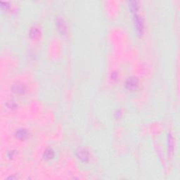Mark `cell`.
<instances>
[{
	"mask_svg": "<svg viewBox=\"0 0 180 180\" xmlns=\"http://www.w3.org/2000/svg\"><path fill=\"white\" fill-rule=\"evenodd\" d=\"M173 151V142H172V137L171 134H168V151L169 153H172Z\"/></svg>",
	"mask_w": 180,
	"mask_h": 180,
	"instance_id": "cell-9",
	"label": "cell"
},
{
	"mask_svg": "<svg viewBox=\"0 0 180 180\" xmlns=\"http://www.w3.org/2000/svg\"><path fill=\"white\" fill-rule=\"evenodd\" d=\"M56 25H57L58 29L60 31L61 34L63 35H66L67 32V25H66V22H65L63 18H61V17H58L56 18Z\"/></svg>",
	"mask_w": 180,
	"mask_h": 180,
	"instance_id": "cell-4",
	"label": "cell"
},
{
	"mask_svg": "<svg viewBox=\"0 0 180 180\" xmlns=\"http://www.w3.org/2000/svg\"><path fill=\"white\" fill-rule=\"evenodd\" d=\"M54 156V152L52 148H47L44 153V158L45 160H51Z\"/></svg>",
	"mask_w": 180,
	"mask_h": 180,
	"instance_id": "cell-7",
	"label": "cell"
},
{
	"mask_svg": "<svg viewBox=\"0 0 180 180\" xmlns=\"http://www.w3.org/2000/svg\"><path fill=\"white\" fill-rule=\"evenodd\" d=\"M117 73H115V72H112V74H111V79L112 80H116V78H117Z\"/></svg>",
	"mask_w": 180,
	"mask_h": 180,
	"instance_id": "cell-10",
	"label": "cell"
},
{
	"mask_svg": "<svg viewBox=\"0 0 180 180\" xmlns=\"http://www.w3.org/2000/svg\"><path fill=\"white\" fill-rule=\"evenodd\" d=\"M39 35H40V31L39 29L36 28H32V29L30 30V36L32 39L38 38Z\"/></svg>",
	"mask_w": 180,
	"mask_h": 180,
	"instance_id": "cell-8",
	"label": "cell"
},
{
	"mask_svg": "<svg viewBox=\"0 0 180 180\" xmlns=\"http://www.w3.org/2000/svg\"><path fill=\"white\" fill-rule=\"evenodd\" d=\"M28 132L26 130V129H20L18 130H17L16 132V137L17 139H21V140H23L25 139H26V138L28 137Z\"/></svg>",
	"mask_w": 180,
	"mask_h": 180,
	"instance_id": "cell-6",
	"label": "cell"
},
{
	"mask_svg": "<svg viewBox=\"0 0 180 180\" xmlns=\"http://www.w3.org/2000/svg\"><path fill=\"white\" fill-rule=\"evenodd\" d=\"M76 154H77L78 159H80L82 162H87L89 159L88 152L84 148H79Z\"/></svg>",
	"mask_w": 180,
	"mask_h": 180,
	"instance_id": "cell-5",
	"label": "cell"
},
{
	"mask_svg": "<svg viewBox=\"0 0 180 180\" xmlns=\"http://www.w3.org/2000/svg\"><path fill=\"white\" fill-rule=\"evenodd\" d=\"M134 27L136 28L137 32L140 35H142L143 33V30H144V25H143V21L142 18H141L139 15H138L137 13H134Z\"/></svg>",
	"mask_w": 180,
	"mask_h": 180,
	"instance_id": "cell-1",
	"label": "cell"
},
{
	"mask_svg": "<svg viewBox=\"0 0 180 180\" xmlns=\"http://www.w3.org/2000/svg\"><path fill=\"white\" fill-rule=\"evenodd\" d=\"M125 87L129 91H136L139 87V80L134 76H131L127 79Z\"/></svg>",
	"mask_w": 180,
	"mask_h": 180,
	"instance_id": "cell-2",
	"label": "cell"
},
{
	"mask_svg": "<svg viewBox=\"0 0 180 180\" xmlns=\"http://www.w3.org/2000/svg\"><path fill=\"white\" fill-rule=\"evenodd\" d=\"M11 90L16 94L22 95L24 94L25 92H26V87L21 82H17L14 84L11 87Z\"/></svg>",
	"mask_w": 180,
	"mask_h": 180,
	"instance_id": "cell-3",
	"label": "cell"
}]
</instances>
